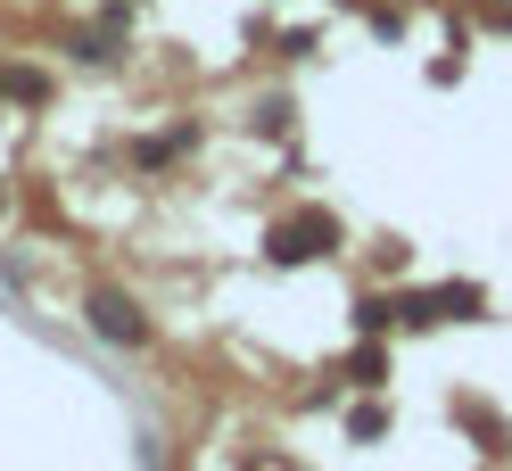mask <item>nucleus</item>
<instances>
[{"instance_id": "obj_1", "label": "nucleus", "mask_w": 512, "mask_h": 471, "mask_svg": "<svg viewBox=\"0 0 512 471\" xmlns=\"http://www.w3.org/2000/svg\"><path fill=\"white\" fill-rule=\"evenodd\" d=\"M91 331H100L108 339V348H149V314L133 306V298H124V290H91Z\"/></svg>"}, {"instance_id": "obj_3", "label": "nucleus", "mask_w": 512, "mask_h": 471, "mask_svg": "<svg viewBox=\"0 0 512 471\" xmlns=\"http://www.w3.org/2000/svg\"><path fill=\"white\" fill-rule=\"evenodd\" d=\"M347 430H356V438H380V430H389V414H380V405H356V414H347Z\"/></svg>"}, {"instance_id": "obj_2", "label": "nucleus", "mask_w": 512, "mask_h": 471, "mask_svg": "<svg viewBox=\"0 0 512 471\" xmlns=\"http://www.w3.org/2000/svg\"><path fill=\"white\" fill-rule=\"evenodd\" d=\"M331 240H339V224L323 207H306V215H290V224H273V265H306V257H323Z\"/></svg>"}]
</instances>
